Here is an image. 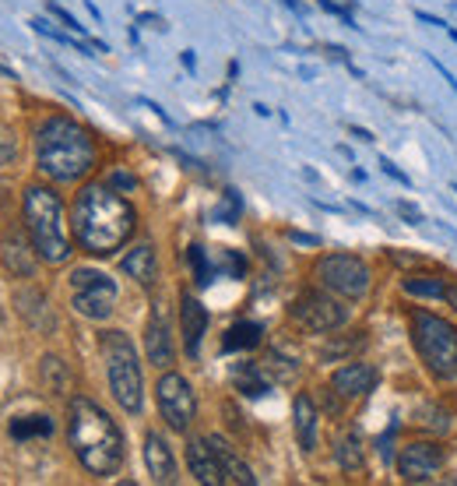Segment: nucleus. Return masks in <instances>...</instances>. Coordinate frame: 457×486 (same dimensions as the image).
<instances>
[{
    "label": "nucleus",
    "instance_id": "obj_1",
    "mask_svg": "<svg viewBox=\"0 0 457 486\" xmlns=\"http://www.w3.org/2000/svg\"><path fill=\"white\" fill-rule=\"evenodd\" d=\"M71 219H74V237L81 243V250H88L96 257H106V254L120 250L137 230L134 208L106 183H88L74 197Z\"/></svg>",
    "mask_w": 457,
    "mask_h": 486
},
{
    "label": "nucleus",
    "instance_id": "obj_2",
    "mask_svg": "<svg viewBox=\"0 0 457 486\" xmlns=\"http://www.w3.org/2000/svg\"><path fill=\"white\" fill-rule=\"evenodd\" d=\"M67 440L78 462L92 476H113L123 462V433L116 420L92 398H71L67 409Z\"/></svg>",
    "mask_w": 457,
    "mask_h": 486
},
{
    "label": "nucleus",
    "instance_id": "obj_3",
    "mask_svg": "<svg viewBox=\"0 0 457 486\" xmlns=\"http://www.w3.org/2000/svg\"><path fill=\"white\" fill-rule=\"evenodd\" d=\"M36 163L50 180L74 183L96 166V141L81 123L50 117L36 130Z\"/></svg>",
    "mask_w": 457,
    "mask_h": 486
},
{
    "label": "nucleus",
    "instance_id": "obj_4",
    "mask_svg": "<svg viewBox=\"0 0 457 486\" xmlns=\"http://www.w3.org/2000/svg\"><path fill=\"white\" fill-rule=\"evenodd\" d=\"M25 226H29V237L36 243L39 257L50 261V264H63L71 257V240H67V230H63V205L50 187H29L25 190Z\"/></svg>",
    "mask_w": 457,
    "mask_h": 486
},
{
    "label": "nucleus",
    "instance_id": "obj_5",
    "mask_svg": "<svg viewBox=\"0 0 457 486\" xmlns=\"http://www.w3.org/2000/svg\"><path fill=\"white\" fill-rule=\"evenodd\" d=\"M411 342L419 360L436 381L457 377V328L429 310H411Z\"/></svg>",
    "mask_w": 457,
    "mask_h": 486
},
{
    "label": "nucleus",
    "instance_id": "obj_6",
    "mask_svg": "<svg viewBox=\"0 0 457 486\" xmlns=\"http://www.w3.org/2000/svg\"><path fill=\"white\" fill-rule=\"evenodd\" d=\"M103 356H106V373H110V391L120 402L123 413L137 416L145 406V381H141V364L134 353V342L123 331H106L103 335Z\"/></svg>",
    "mask_w": 457,
    "mask_h": 486
},
{
    "label": "nucleus",
    "instance_id": "obj_7",
    "mask_svg": "<svg viewBox=\"0 0 457 486\" xmlns=\"http://www.w3.org/2000/svg\"><path fill=\"white\" fill-rule=\"evenodd\" d=\"M317 282L331 293H342L345 300H362L370 293V264L355 254H328L317 261Z\"/></svg>",
    "mask_w": 457,
    "mask_h": 486
},
{
    "label": "nucleus",
    "instance_id": "obj_8",
    "mask_svg": "<svg viewBox=\"0 0 457 486\" xmlns=\"http://www.w3.org/2000/svg\"><path fill=\"white\" fill-rule=\"evenodd\" d=\"M71 304L88 321H106L116 306V282L103 272L74 268L71 272Z\"/></svg>",
    "mask_w": 457,
    "mask_h": 486
},
{
    "label": "nucleus",
    "instance_id": "obj_9",
    "mask_svg": "<svg viewBox=\"0 0 457 486\" xmlns=\"http://www.w3.org/2000/svg\"><path fill=\"white\" fill-rule=\"evenodd\" d=\"M288 314H292V321H295L299 328H306V331H313V335L338 331L345 321H348V310H345L338 300H331L328 293H320V289H303V293L292 300Z\"/></svg>",
    "mask_w": 457,
    "mask_h": 486
},
{
    "label": "nucleus",
    "instance_id": "obj_10",
    "mask_svg": "<svg viewBox=\"0 0 457 486\" xmlns=\"http://www.w3.org/2000/svg\"><path fill=\"white\" fill-rule=\"evenodd\" d=\"M155 395H159V413H162V420H166L172 430L183 433L187 426L194 423L197 398H194V388H190V381H187L183 373H162Z\"/></svg>",
    "mask_w": 457,
    "mask_h": 486
},
{
    "label": "nucleus",
    "instance_id": "obj_11",
    "mask_svg": "<svg viewBox=\"0 0 457 486\" xmlns=\"http://www.w3.org/2000/svg\"><path fill=\"white\" fill-rule=\"evenodd\" d=\"M440 465H444V448L429 440H415L398 455V476L404 483H429L436 480Z\"/></svg>",
    "mask_w": 457,
    "mask_h": 486
},
{
    "label": "nucleus",
    "instance_id": "obj_12",
    "mask_svg": "<svg viewBox=\"0 0 457 486\" xmlns=\"http://www.w3.org/2000/svg\"><path fill=\"white\" fill-rule=\"evenodd\" d=\"M36 243L25 240V233L18 230V226H11V230H4V237H0V257H4V268L11 272V275H18V279H32V272H36Z\"/></svg>",
    "mask_w": 457,
    "mask_h": 486
},
{
    "label": "nucleus",
    "instance_id": "obj_13",
    "mask_svg": "<svg viewBox=\"0 0 457 486\" xmlns=\"http://www.w3.org/2000/svg\"><path fill=\"white\" fill-rule=\"evenodd\" d=\"M145 349H148V360L155 366L172 364L170 317H166V304L162 300H155V306H152V317H148V328H145Z\"/></svg>",
    "mask_w": 457,
    "mask_h": 486
},
{
    "label": "nucleus",
    "instance_id": "obj_14",
    "mask_svg": "<svg viewBox=\"0 0 457 486\" xmlns=\"http://www.w3.org/2000/svg\"><path fill=\"white\" fill-rule=\"evenodd\" d=\"M377 381H380L377 366L348 364L342 366V370H335L331 388H335V395H342V398H362V395H370V391L377 388Z\"/></svg>",
    "mask_w": 457,
    "mask_h": 486
},
{
    "label": "nucleus",
    "instance_id": "obj_15",
    "mask_svg": "<svg viewBox=\"0 0 457 486\" xmlns=\"http://www.w3.org/2000/svg\"><path fill=\"white\" fill-rule=\"evenodd\" d=\"M187 465H190V473H194L197 483H208V486L226 483L222 465H219L215 448L208 444V437H194V440L187 444Z\"/></svg>",
    "mask_w": 457,
    "mask_h": 486
},
{
    "label": "nucleus",
    "instance_id": "obj_16",
    "mask_svg": "<svg viewBox=\"0 0 457 486\" xmlns=\"http://www.w3.org/2000/svg\"><path fill=\"white\" fill-rule=\"evenodd\" d=\"M179 328H183V349L187 356H197L201 349V339L208 331V310L197 304L194 297H179Z\"/></svg>",
    "mask_w": 457,
    "mask_h": 486
},
{
    "label": "nucleus",
    "instance_id": "obj_17",
    "mask_svg": "<svg viewBox=\"0 0 457 486\" xmlns=\"http://www.w3.org/2000/svg\"><path fill=\"white\" fill-rule=\"evenodd\" d=\"M145 465H148L155 483H176V458H172L170 444H166L162 433H148L145 437Z\"/></svg>",
    "mask_w": 457,
    "mask_h": 486
},
{
    "label": "nucleus",
    "instance_id": "obj_18",
    "mask_svg": "<svg viewBox=\"0 0 457 486\" xmlns=\"http://www.w3.org/2000/svg\"><path fill=\"white\" fill-rule=\"evenodd\" d=\"M292 416H295V437H299V448H303V451H317V430H320V416H317L313 398H310V395H295Z\"/></svg>",
    "mask_w": 457,
    "mask_h": 486
},
{
    "label": "nucleus",
    "instance_id": "obj_19",
    "mask_svg": "<svg viewBox=\"0 0 457 486\" xmlns=\"http://www.w3.org/2000/svg\"><path fill=\"white\" fill-rule=\"evenodd\" d=\"M208 444L215 448V458H219V465H222V476H226V483H239V486H253L257 483V476L250 473V465L228 448V440L222 437H208Z\"/></svg>",
    "mask_w": 457,
    "mask_h": 486
},
{
    "label": "nucleus",
    "instance_id": "obj_20",
    "mask_svg": "<svg viewBox=\"0 0 457 486\" xmlns=\"http://www.w3.org/2000/svg\"><path fill=\"white\" fill-rule=\"evenodd\" d=\"M123 272L130 275V279H137L141 286H152L155 279H159V264H155V247L152 243H141V247H134L127 257H123Z\"/></svg>",
    "mask_w": 457,
    "mask_h": 486
},
{
    "label": "nucleus",
    "instance_id": "obj_21",
    "mask_svg": "<svg viewBox=\"0 0 457 486\" xmlns=\"http://www.w3.org/2000/svg\"><path fill=\"white\" fill-rule=\"evenodd\" d=\"M264 342V328L257 321H236L222 339V349L226 353H239V349H257Z\"/></svg>",
    "mask_w": 457,
    "mask_h": 486
},
{
    "label": "nucleus",
    "instance_id": "obj_22",
    "mask_svg": "<svg viewBox=\"0 0 457 486\" xmlns=\"http://www.w3.org/2000/svg\"><path fill=\"white\" fill-rule=\"evenodd\" d=\"M232 381H236V391L246 395V398H261V395H268V388H271L264 366H257V364H239L232 370Z\"/></svg>",
    "mask_w": 457,
    "mask_h": 486
},
{
    "label": "nucleus",
    "instance_id": "obj_23",
    "mask_svg": "<svg viewBox=\"0 0 457 486\" xmlns=\"http://www.w3.org/2000/svg\"><path fill=\"white\" fill-rule=\"evenodd\" d=\"M401 289L408 297H429V300H447L451 297V289H447V282L440 275H408L401 282Z\"/></svg>",
    "mask_w": 457,
    "mask_h": 486
},
{
    "label": "nucleus",
    "instance_id": "obj_24",
    "mask_svg": "<svg viewBox=\"0 0 457 486\" xmlns=\"http://www.w3.org/2000/svg\"><path fill=\"white\" fill-rule=\"evenodd\" d=\"M335 458H338V465L345 473H359L362 469V440H359V433H345L338 440V448H335Z\"/></svg>",
    "mask_w": 457,
    "mask_h": 486
},
{
    "label": "nucleus",
    "instance_id": "obj_25",
    "mask_svg": "<svg viewBox=\"0 0 457 486\" xmlns=\"http://www.w3.org/2000/svg\"><path fill=\"white\" fill-rule=\"evenodd\" d=\"M50 433H54V420H50V416H21V420H11V437H14V440L50 437Z\"/></svg>",
    "mask_w": 457,
    "mask_h": 486
},
{
    "label": "nucleus",
    "instance_id": "obj_26",
    "mask_svg": "<svg viewBox=\"0 0 457 486\" xmlns=\"http://www.w3.org/2000/svg\"><path fill=\"white\" fill-rule=\"evenodd\" d=\"M43 384L50 388V391H63L67 388V366H63V360H57V356H43Z\"/></svg>",
    "mask_w": 457,
    "mask_h": 486
},
{
    "label": "nucleus",
    "instance_id": "obj_27",
    "mask_svg": "<svg viewBox=\"0 0 457 486\" xmlns=\"http://www.w3.org/2000/svg\"><path fill=\"white\" fill-rule=\"evenodd\" d=\"M187 261H190V268H194V282H197V286H208L215 272H212V264H208L204 247H197V243H194V247H187Z\"/></svg>",
    "mask_w": 457,
    "mask_h": 486
},
{
    "label": "nucleus",
    "instance_id": "obj_28",
    "mask_svg": "<svg viewBox=\"0 0 457 486\" xmlns=\"http://www.w3.org/2000/svg\"><path fill=\"white\" fill-rule=\"evenodd\" d=\"M239 212H243V197H239V190H226V194H222V201H219V208H215V222L232 226V222L239 219Z\"/></svg>",
    "mask_w": 457,
    "mask_h": 486
},
{
    "label": "nucleus",
    "instance_id": "obj_29",
    "mask_svg": "<svg viewBox=\"0 0 457 486\" xmlns=\"http://www.w3.org/2000/svg\"><path fill=\"white\" fill-rule=\"evenodd\" d=\"M264 370H275L278 373V381H292L295 377V360H286L282 353H268V360H264Z\"/></svg>",
    "mask_w": 457,
    "mask_h": 486
},
{
    "label": "nucleus",
    "instance_id": "obj_30",
    "mask_svg": "<svg viewBox=\"0 0 457 486\" xmlns=\"http://www.w3.org/2000/svg\"><path fill=\"white\" fill-rule=\"evenodd\" d=\"M222 264H226V272L232 279H243V275H246V261H243L236 250H222Z\"/></svg>",
    "mask_w": 457,
    "mask_h": 486
},
{
    "label": "nucleus",
    "instance_id": "obj_31",
    "mask_svg": "<svg viewBox=\"0 0 457 486\" xmlns=\"http://www.w3.org/2000/svg\"><path fill=\"white\" fill-rule=\"evenodd\" d=\"M14 152H18V145H14V130L0 127V166H4V163H11V159H14Z\"/></svg>",
    "mask_w": 457,
    "mask_h": 486
},
{
    "label": "nucleus",
    "instance_id": "obj_32",
    "mask_svg": "<svg viewBox=\"0 0 457 486\" xmlns=\"http://www.w3.org/2000/svg\"><path fill=\"white\" fill-rule=\"evenodd\" d=\"M317 4H320L328 14H338L345 25H352V4H348V0H345V4H338V0H317Z\"/></svg>",
    "mask_w": 457,
    "mask_h": 486
},
{
    "label": "nucleus",
    "instance_id": "obj_33",
    "mask_svg": "<svg viewBox=\"0 0 457 486\" xmlns=\"http://www.w3.org/2000/svg\"><path fill=\"white\" fill-rule=\"evenodd\" d=\"M110 187H120V190H137V177L134 173H127V170H113V177H110Z\"/></svg>",
    "mask_w": 457,
    "mask_h": 486
},
{
    "label": "nucleus",
    "instance_id": "obj_34",
    "mask_svg": "<svg viewBox=\"0 0 457 486\" xmlns=\"http://www.w3.org/2000/svg\"><path fill=\"white\" fill-rule=\"evenodd\" d=\"M426 416H429V420H426L429 430H440V433H444V430L451 426V420H447V413H444V409H433V406H429V409H426Z\"/></svg>",
    "mask_w": 457,
    "mask_h": 486
},
{
    "label": "nucleus",
    "instance_id": "obj_35",
    "mask_svg": "<svg viewBox=\"0 0 457 486\" xmlns=\"http://www.w3.org/2000/svg\"><path fill=\"white\" fill-rule=\"evenodd\" d=\"M398 212H401V219H408L411 226H419V222H422V212H419L415 205H408V201H401V205H398Z\"/></svg>",
    "mask_w": 457,
    "mask_h": 486
},
{
    "label": "nucleus",
    "instance_id": "obj_36",
    "mask_svg": "<svg viewBox=\"0 0 457 486\" xmlns=\"http://www.w3.org/2000/svg\"><path fill=\"white\" fill-rule=\"evenodd\" d=\"M391 440H395V430H391L387 437H380V440H377V455H380L384 462H391V458H395V451H391Z\"/></svg>",
    "mask_w": 457,
    "mask_h": 486
},
{
    "label": "nucleus",
    "instance_id": "obj_37",
    "mask_svg": "<svg viewBox=\"0 0 457 486\" xmlns=\"http://www.w3.org/2000/svg\"><path fill=\"white\" fill-rule=\"evenodd\" d=\"M380 170H384V173H387L391 180H398V183H411V180H408V177H404V173H401L398 166L391 163V159H380Z\"/></svg>",
    "mask_w": 457,
    "mask_h": 486
},
{
    "label": "nucleus",
    "instance_id": "obj_38",
    "mask_svg": "<svg viewBox=\"0 0 457 486\" xmlns=\"http://www.w3.org/2000/svg\"><path fill=\"white\" fill-rule=\"evenodd\" d=\"M54 11H57V18L63 21V25H67V29H71V32H85V25H78V21H74V18H71L63 7H54Z\"/></svg>",
    "mask_w": 457,
    "mask_h": 486
},
{
    "label": "nucleus",
    "instance_id": "obj_39",
    "mask_svg": "<svg viewBox=\"0 0 457 486\" xmlns=\"http://www.w3.org/2000/svg\"><path fill=\"white\" fill-rule=\"evenodd\" d=\"M292 240L303 247H320V237H310V233H292Z\"/></svg>",
    "mask_w": 457,
    "mask_h": 486
},
{
    "label": "nucleus",
    "instance_id": "obj_40",
    "mask_svg": "<svg viewBox=\"0 0 457 486\" xmlns=\"http://www.w3.org/2000/svg\"><path fill=\"white\" fill-rule=\"evenodd\" d=\"M352 138H359V141H373V134H370L366 127H352Z\"/></svg>",
    "mask_w": 457,
    "mask_h": 486
},
{
    "label": "nucleus",
    "instance_id": "obj_41",
    "mask_svg": "<svg viewBox=\"0 0 457 486\" xmlns=\"http://www.w3.org/2000/svg\"><path fill=\"white\" fill-rule=\"evenodd\" d=\"M447 300H451V304L457 306V282H454V286H451V297H447Z\"/></svg>",
    "mask_w": 457,
    "mask_h": 486
},
{
    "label": "nucleus",
    "instance_id": "obj_42",
    "mask_svg": "<svg viewBox=\"0 0 457 486\" xmlns=\"http://www.w3.org/2000/svg\"><path fill=\"white\" fill-rule=\"evenodd\" d=\"M454 190H457V187H454Z\"/></svg>",
    "mask_w": 457,
    "mask_h": 486
}]
</instances>
